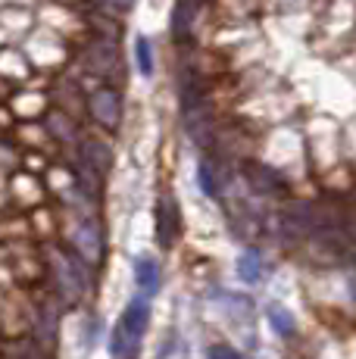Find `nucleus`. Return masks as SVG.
Returning <instances> with one entry per match:
<instances>
[{
  "mask_svg": "<svg viewBox=\"0 0 356 359\" xmlns=\"http://www.w3.org/2000/svg\"><path fill=\"white\" fill-rule=\"evenodd\" d=\"M259 272H263V257L256 253V247H247V250L238 257V275H241V281H247V285H256Z\"/></svg>",
  "mask_w": 356,
  "mask_h": 359,
  "instance_id": "5701e85b",
  "label": "nucleus"
},
{
  "mask_svg": "<svg viewBox=\"0 0 356 359\" xmlns=\"http://www.w3.org/2000/svg\"><path fill=\"white\" fill-rule=\"evenodd\" d=\"M35 331V297H25L19 287L0 294V337L22 341Z\"/></svg>",
  "mask_w": 356,
  "mask_h": 359,
  "instance_id": "20e7f679",
  "label": "nucleus"
},
{
  "mask_svg": "<svg viewBox=\"0 0 356 359\" xmlns=\"http://www.w3.org/2000/svg\"><path fill=\"white\" fill-rule=\"evenodd\" d=\"M147 319H150V306L144 297L128 303V306L122 309L119 322L113 325V334H109V356L113 359H135L138 356Z\"/></svg>",
  "mask_w": 356,
  "mask_h": 359,
  "instance_id": "7ed1b4c3",
  "label": "nucleus"
},
{
  "mask_svg": "<svg viewBox=\"0 0 356 359\" xmlns=\"http://www.w3.org/2000/svg\"><path fill=\"white\" fill-rule=\"evenodd\" d=\"M22 53L32 63V69L38 66V69H44V72H50V69H60L69 63V41H63L50 29H41L38 34H25Z\"/></svg>",
  "mask_w": 356,
  "mask_h": 359,
  "instance_id": "423d86ee",
  "label": "nucleus"
},
{
  "mask_svg": "<svg viewBox=\"0 0 356 359\" xmlns=\"http://www.w3.org/2000/svg\"><path fill=\"white\" fill-rule=\"evenodd\" d=\"M35 25V13L25 10V6H4L0 10V29L13 38H25Z\"/></svg>",
  "mask_w": 356,
  "mask_h": 359,
  "instance_id": "a211bd4d",
  "label": "nucleus"
},
{
  "mask_svg": "<svg viewBox=\"0 0 356 359\" xmlns=\"http://www.w3.org/2000/svg\"><path fill=\"white\" fill-rule=\"evenodd\" d=\"M88 116H91L100 128L116 131L122 126V97H119V91L104 85L94 94H88Z\"/></svg>",
  "mask_w": 356,
  "mask_h": 359,
  "instance_id": "9d476101",
  "label": "nucleus"
},
{
  "mask_svg": "<svg viewBox=\"0 0 356 359\" xmlns=\"http://www.w3.org/2000/svg\"><path fill=\"white\" fill-rule=\"evenodd\" d=\"M200 188L207 197H219V184H222V163L219 160H203L200 163Z\"/></svg>",
  "mask_w": 356,
  "mask_h": 359,
  "instance_id": "b1692460",
  "label": "nucleus"
},
{
  "mask_svg": "<svg viewBox=\"0 0 356 359\" xmlns=\"http://www.w3.org/2000/svg\"><path fill=\"white\" fill-rule=\"evenodd\" d=\"M6 4H13V6H25V10H35L38 0H6Z\"/></svg>",
  "mask_w": 356,
  "mask_h": 359,
  "instance_id": "473e14b6",
  "label": "nucleus"
},
{
  "mask_svg": "<svg viewBox=\"0 0 356 359\" xmlns=\"http://www.w3.org/2000/svg\"><path fill=\"white\" fill-rule=\"evenodd\" d=\"M44 188L53 191V194H60L66 203H72V200L78 197V188H75V172L66 169V165H47Z\"/></svg>",
  "mask_w": 356,
  "mask_h": 359,
  "instance_id": "f3484780",
  "label": "nucleus"
},
{
  "mask_svg": "<svg viewBox=\"0 0 356 359\" xmlns=\"http://www.w3.org/2000/svg\"><path fill=\"white\" fill-rule=\"evenodd\" d=\"M16 137H19V141H22L29 150H44L47 144L53 141V137L47 135L44 122H41V126H38V122H19V126H16Z\"/></svg>",
  "mask_w": 356,
  "mask_h": 359,
  "instance_id": "4be33fe9",
  "label": "nucleus"
},
{
  "mask_svg": "<svg viewBox=\"0 0 356 359\" xmlns=\"http://www.w3.org/2000/svg\"><path fill=\"white\" fill-rule=\"evenodd\" d=\"M182 234V216H178V206L172 194H163L156 203V238L163 247H172Z\"/></svg>",
  "mask_w": 356,
  "mask_h": 359,
  "instance_id": "ddd939ff",
  "label": "nucleus"
},
{
  "mask_svg": "<svg viewBox=\"0 0 356 359\" xmlns=\"http://www.w3.org/2000/svg\"><path fill=\"white\" fill-rule=\"evenodd\" d=\"M135 60H138V69L144 75H153V47H150L147 38L135 41Z\"/></svg>",
  "mask_w": 356,
  "mask_h": 359,
  "instance_id": "bb28decb",
  "label": "nucleus"
},
{
  "mask_svg": "<svg viewBox=\"0 0 356 359\" xmlns=\"http://www.w3.org/2000/svg\"><path fill=\"white\" fill-rule=\"evenodd\" d=\"M78 160L85 165H91L97 175H107L113 169V147L100 137H81L78 141Z\"/></svg>",
  "mask_w": 356,
  "mask_h": 359,
  "instance_id": "4468645a",
  "label": "nucleus"
},
{
  "mask_svg": "<svg viewBox=\"0 0 356 359\" xmlns=\"http://www.w3.org/2000/svg\"><path fill=\"white\" fill-rule=\"evenodd\" d=\"M244 178H247V184H250L253 194L266 197L269 203H272V200H282V203H285V200L291 197V188H294V184L287 182V178L275 169V165H269V163H263V160L244 163Z\"/></svg>",
  "mask_w": 356,
  "mask_h": 359,
  "instance_id": "6e6552de",
  "label": "nucleus"
},
{
  "mask_svg": "<svg viewBox=\"0 0 356 359\" xmlns=\"http://www.w3.org/2000/svg\"><path fill=\"white\" fill-rule=\"evenodd\" d=\"M322 184H325L328 191H350L353 188V172L347 169V165L334 163L331 169L322 172Z\"/></svg>",
  "mask_w": 356,
  "mask_h": 359,
  "instance_id": "393cba45",
  "label": "nucleus"
},
{
  "mask_svg": "<svg viewBox=\"0 0 356 359\" xmlns=\"http://www.w3.org/2000/svg\"><path fill=\"white\" fill-rule=\"evenodd\" d=\"M47 109H50V97L38 88H22L10 94V113L22 122H38V116H44Z\"/></svg>",
  "mask_w": 356,
  "mask_h": 359,
  "instance_id": "f8f14e48",
  "label": "nucleus"
},
{
  "mask_svg": "<svg viewBox=\"0 0 356 359\" xmlns=\"http://www.w3.org/2000/svg\"><path fill=\"white\" fill-rule=\"evenodd\" d=\"M44 128L57 144H66V147L78 144V122H75L72 116H66L63 109H47L44 113Z\"/></svg>",
  "mask_w": 356,
  "mask_h": 359,
  "instance_id": "2eb2a0df",
  "label": "nucleus"
},
{
  "mask_svg": "<svg viewBox=\"0 0 356 359\" xmlns=\"http://www.w3.org/2000/svg\"><path fill=\"white\" fill-rule=\"evenodd\" d=\"M0 266L13 275V281H16L19 287L38 285V281L47 275L44 253H41V247H35L29 238L0 241Z\"/></svg>",
  "mask_w": 356,
  "mask_h": 359,
  "instance_id": "f03ea898",
  "label": "nucleus"
},
{
  "mask_svg": "<svg viewBox=\"0 0 356 359\" xmlns=\"http://www.w3.org/2000/svg\"><path fill=\"white\" fill-rule=\"evenodd\" d=\"M78 63L85 66V72L97 75V79H116V85L125 81V66H122V57H119V47L113 41H104V38H91L81 44L78 50Z\"/></svg>",
  "mask_w": 356,
  "mask_h": 359,
  "instance_id": "39448f33",
  "label": "nucleus"
},
{
  "mask_svg": "<svg viewBox=\"0 0 356 359\" xmlns=\"http://www.w3.org/2000/svg\"><path fill=\"white\" fill-rule=\"evenodd\" d=\"M32 234L41 241V244H47V241H53L60 234V219L53 210H47V206H38V210H32Z\"/></svg>",
  "mask_w": 356,
  "mask_h": 359,
  "instance_id": "412c9836",
  "label": "nucleus"
},
{
  "mask_svg": "<svg viewBox=\"0 0 356 359\" xmlns=\"http://www.w3.org/2000/svg\"><path fill=\"white\" fill-rule=\"evenodd\" d=\"M13 122H16V116H13L10 109L0 107V128H13Z\"/></svg>",
  "mask_w": 356,
  "mask_h": 359,
  "instance_id": "2f4dec72",
  "label": "nucleus"
},
{
  "mask_svg": "<svg viewBox=\"0 0 356 359\" xmlns=\"http://www.w3.org/2000/svg\"><path fill=\"white\" fill-rule=\"evenodd\" d=\"M35 19H41V25H44V29H50L53 34H60L63 41H81V44H85V38H88L85 13H75L69 4H57V0H50V4H47Z\"/></svg>",
  "mask_w": 356,
  "mask_h": 359,
  "instance_id": "0eeeda50",
  "label": "nucleus"
},
{
  "mask_svg": "<svg viewBox=\"0 0 356 359\" xmlns=\"http://www.w3.org/2000/svg\"><path fill=\"white\" fill-rule=\"evenodd\" d=\"M85 19H88V32L94 34V38H104V41H119L122 38V19H116V16H107V13H100V10H94V13H85Z\"/></svg>",
  "mask_w": 356,
  "mask_h": 359,
  "instance_id": "aec40b11",
  "label": "nucleus"
},
{
  "mask_svg": "<svg viewBox=\"0 0 356 359\" xmlns=\"http://www.w3.org/2000/svg\"><path fill=\"white\" fill-rule=\"evenodd\" d=\"M44 182H41L38 175H32V172H13V175H6V197H10V203L16 206V210H38V206H44Z\"/></svg>",
  "mask_w": 356,
  "mask_h": 359,
  "instance_id": "1a4fd4ad",
  "label": "nucleus"
},
{
  "mask_svg": "<svg viewBox=\"0 0 356 359\" xmlns=\"http://www.w3.org/2000/svg\"><path fill=\"white\" fill-rule=\"evenodd\" d=\"M50 97L57 100V109H63V113L72 116L75 122L88 116V94L81 91L78 81L69 79V75H63V81H60V85L50 91Z\"/></svg>",
  "mask_w": 356,
  "mask_h": 359,
  "instance_id": "9b49d317",
  "label": "nucleus"
},
{
  "mask_svg": "<svg viewBox=\"0 0 356 359\" xmlns=\"http://www.w3.org/2000/svg\"><path fill=\"white\" fill-rule=\"evenodd\" d=\"M0 79H6L10 85H25L32 79V63L25 60L22 50H0Z\"/></svg>",
  "mask_w": 356,
  "mask_h": 359,
  "instance_id": "dca6fc26",
  "label": "nucleus"
},
{
  "mask_svg": "<svg viewBox=\"0 0 356 359\" xmlns=\"http://www.w3.org/2000/svg\"><path fill=\"white\" fill-rule=\"evenodd\" d=\"M207 359H241V356H238V350L225 347V344H213V347L207 350Z\"/></svg>",
  "mask_w": 356,
  "mask_h": 359,
  "instance_id": "7c9ffc66",
  "label": "nucleus"
},
{
  "mask_svg": "<svg viewBox=\"0 0 356 359\" xmlns=\"http://www.w3.org/2000/svg\"><path fill=\"white\" fill-rule=\"evenodd\" d=\"M94 10L107 13V16H116V19H125V13L132 10L135 0H91Z\"/></svg>",
  "mask_w": 356,
  "mask_h": 359,
  "instance_id": "c85d7f7f",
  "label": "nucleus"
},
{
  "mask_svg": "<svg viewBox=\"0 0 356 359\" xmlns=\"http://www.w3.org/2000/svg\"><path fill=\"white\" fill-rule=\"evenodd\" d=\"M44 253V266L47 275L53 281V297H57L63 306H75V303L85 297V262H81L75 253H66L63 247H57L53 241H47L41 247Z\"/></svg>",
  "mask_w": 356,
  "mask_h": 359,
  "instance_id": "f257e3e1",
  "label": "nucleus"
},
{
  "mask_svg": "<svg viewBox=\"0 0 356 359\" xmlns=\"http://www.w3.org/2000/svg\"><path fill=\"white\" fill-rule=\"evenodd\" d=\"M19 165H22V156H19V150L13 147V144L0 141V172H4V175H13Z\"/></svg>",
  "mask_w": 356,
  "mask_h": 359,
  "instance_id": "a878e982",
  "label": "nucleus"
},
{
  "mask_svg": "<svg viewBox=\"0 0 356 359\" xmlns=\"http://www.w3.org/2000/svg\"><path fill=\"white\" fill-rule=\"evenodd\" d=\"M269 319H272V328H275L282 337L294 334V319H291V313H285L282 306H275V303H272V306H269Z\"/></svg>",
  "mask_w": 356,
  "mask_h": 359,
  "instance_id": "cd10ccee",
  "label": "nucleus"
},
{
  "mask_svg": "<svg viewBox=\"0 0 356 359\" xmlns=\"http://www.w3.org/2000/svg\"><path fill=\"white\" fill-rule=\"evenodd\" d=\"M135 285L144 297H153L160 291V266H156L153 257H138L135 262Z\"/></svg>",
  "mask_w": 356,
  "mask_h": 359,
  "instance_id": "6ab92c4d",
  "label": "nucleus"
},
{
  "mask_svg": "<svg viewBox=\"0 0 356 359\" xmlns=\"http://www.w3.org/2000/svg\"><path fill=\"white\" fill-rule=\"evenodd\" d=\"M22 165H25V172L38 175V172H47V156L41 154V150H29V154L22 156Z\"/></svg>",
  "mask_w": 356,
  "mask_h": 359,
  "instance_id": "c756f323",
  "label": "nucleus"
}]
</instances>
